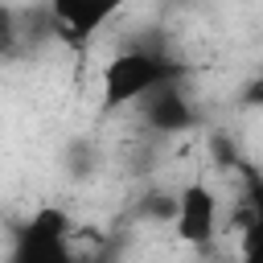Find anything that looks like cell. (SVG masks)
Here are the masks:
<instances>
[{"label":"cell","instance_id":"cell-7","mask_svg":"<svg viewBox=\"0 0 263 263\" xmlns=\"http://www.w3.org/2000/svg\"><path fill=\"white\" fill-rule=\"evenodd\" d=\"M12 45H16V12L0 4V53H8Z\"/></svg>","mask_w":263,"mask_h":263},{"label":"cell","instance_id":"cell-2","mask_svg":"<svg viewBox=\"0 0 263 263\" xmlns=\"http://www.w3.org/2000/svg\"><path fill=\"white\" fill-rule=\"evenodd\" d=\"M74 218L62 205H37L33 218L16 230V259L29 263H62L70 251Z\"/></svg>","mask_w":263,"mask_h":263},{"label":"cell","instance_id":"cell-8","mask_svg":"<svg viewBox=\"0 0 263 263\" xmlns=\"http://www.w3.org/2000/svg\"><path fill=\"white\" fill-rule=\"evenodd\" d=\"M247 99H251V103H255V107H263V78H259V82H255V86H251V90H247Z\"/></svg>","mask_w":263,"mask_h":263},{"label":"cell","instance_id":"cell-3","mask_svg":"<svg viewBox=\"0 0 263 263\" xmlns=\"http://www.w3.org/2000/svg\"><path fill=\"white\" fill-rule=\"evenodd\" d=\"M173 226H177V238H181V242L205 251V247L218 238V193H214L205 181H189V185L177 193Z\"/></svg>","mask_w":263,"mask_h":263},{"label":"cell","instance_id":"cell-5","mask_svg":"<svg viewBox=\"0 0 263 263\" xmlns=\"http://www.w3.org/2000/svg\"><path fill=\"white\" fill-rule=\"evenodd\" d=\"M140 111H144V123H148L152 132H164V136L193 127V107H189V99L181 95V78L160 82L156 90H148V95L140 99Z\"/></svg>","mask_w":263,"mask_h":263},{"label":"cell","instance_id":"cell-6","mask_svg":"<svg viewBox=\"0 0 263 263\" xmlns=\"http://www.w3.org/2000/svg\"><path fill=\"white\" fill-rule=\"evenodd\" d=\"M242 255L263 263V177L247 185V222H242Z\"/></svg>","mask_w":263,"mask_h":263},{"label":"cell","instance_id":"cell-4","mask_svg":"<svg viewBox=\"0 0 263 263\" xmlns=\"http://www.w3.org/2000/svg\"><path fill=\"white\" fill-rule=\"evenodd\" d=\"M132 0H49V16L58 25L62 37H74V41H86L95 37L111 16H119Z\"/></svg>","mask_w":263,"mask_h":263},{"label":"cell","instance_id":"cell-1","mask_svg":"<svg viewBox=\"0 0 263 263\" xmlns=\"http://www.w3.org/2000/svg\"><path fill=\"white\" fill-rule=\"evenodd\" d=\"M181 78V66L173 58H164L160 49H148V45H132V49H119L107 66H103V111H123L132 103H140L148 90H156L160 82H173Z\"/></svg>","mask_w":263,"mask_h":263}]
</instances>
